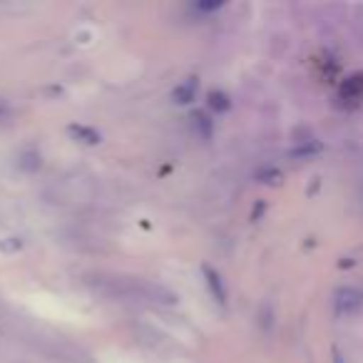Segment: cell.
Returning a JSON list of instances; mask_svg holds the SVG:
<instances>
[{
    "mask_svg": "<svg viewBox=\"0 0 363 363\" xmlns=\"http://www.w3.org/2000/svg\"><path fill=\"white\" fill-rule=\"evenodd\" d=\"M333 306H336V313L341 316H353L363 308V291L353 286H343L336 291L333 296Z\"/></svg>",
    "mask_w": 363,
    "mask_h": 363,
    "instance_id": "1",
    "label": "cell"
},
{
    "mask_svg": "<svg viewBox=\"0 0 363 363\" xmlns=\"http://www.w3.org/2000/svg\"><path fill=\"white\" fill-rule=\"evenodd\" d=\"M194 97H197V80H194V77H189V80H184L182 85H177L174 102H179V105H187V102H192Z\"/></svg>",
    "mask_w": 363,
    "mask_h": 363,
    "instance_id": "2",
    "label": "cell"
},
{
    "mask_svg": "<svg viewBox=\"0 0 363 363\" xmlns=\"http://www.w3.org/2000/svg\"><path fill=\"white\" fill-rule=\"evenodd\" d=\"M204 277H207V284H209V289H212V296L217 298L219 303H227V291H224L222 281H219V274L212 272L209 267H204Z\"/></svg>",
    "mask_w": 363,
    "mask_h": 363,
    "instance_id": "3",
    "label": "cell"
},
{
    "mask_svg": "<svg viewBox=\"0 0 363 363\" xmlns=\"http://www.w3.org/2000/svg\"><path fill=\"white\" fill-rule=\"evenodd\" d=\"M70 132L75 137H80V142H87V145H97L100 142V135H97L95 130H90V127H82V125H72Z\"/></svg>",
    "mask_w": 363,
    "mask_h": 363,
    "instance_id": "4",
    "label": "cell"
},
{
    "mask_svg": "<svg viewBox=\"0 0 363 363\" xmlns=\"http://www.w3.org/2000/svg\"><path fill=\"white\" fill-rule=\"evenodd\" d=\"M209 105H212V110L224 112V110H229V97L224 95V92H212V95H209Z\"/></svg>",
    "mask_w": 363,
    "mask_h": 363,
    "instance_id": "5",
    "label": "cell"
},
{
    "mask_svg": "<svg viewBox=\"0 0 363 363\" xmlns=\"http://www.w3.org/2000/svg\"><path fill=\"white\" fill-rule=\"evenodd\" d=\"M194 125L202 127V135H204V137L212 135V122H209V120H207V115H202V112H199V115H194Z\"/></svg>",
    "mask_w": 363,
    "mask_h": 363,
    "instance_id": "6",
    "label": "cell"
},
{
    "mask_svg": "<svg viewBox=\"0 0 363 363\" xmlns=\"http://www.w3.org/2000/svg\"><path fill=\"white\" fill-rule=\"evenodd\" d=\"M333 363H346V361H343V356H341V351H338V348H333Z\"/></svg>",
    "mask_w": 363,
    "mask_h": 363,
    "instance_id": "7",
    "label": "cell"
}]
</instances>
